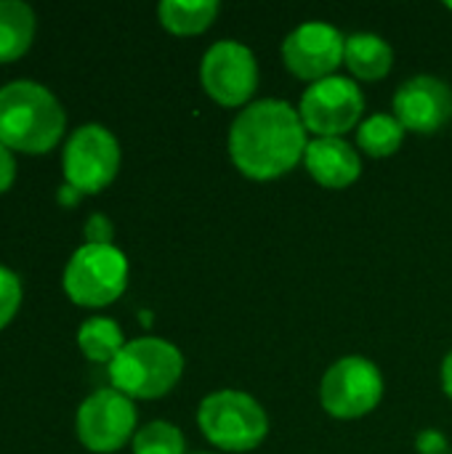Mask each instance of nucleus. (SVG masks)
Masks as SVG:
<instances>
[{"label":"nucleus","instance_id":"15","mask_svg":"<svg viewBox=\"0 0 452 454\" xmlns=\"http://www.w3.org/2000/svg\"><path fill=\"white\" fill-rule=\"evenodd\" d=\"M157 13L168 32L178 37H189V35H202L216 21L218 3L216 0H163Z\"/></svg>","mask_w":452,"mask_h":454},{"label":"nucleus","instance_id":"20","mask_svg":"<svg viewBox=\"0 0 452 454\" xmlns=\"http://www.w3.org/2000/svg\"><path fill=\"white\" fill-rule=\"evenodd\" d=\"M19 303H21V282L11 269L0 266V327H5L13 319Z\"/></svg>","mask_w":452,"mask_h":454},{"label":"nucleus","instance_id":"6","mask_svg":"<svg viewBox=\"0 0 452 454\" xmlns=\"http://www.w3.org/2000/svg\"><path fill=\"white\" fill-rule=\"evenodd\" d=\"M384 399V375L368 356H341L320 383V404L336 420H360Z\"/></svg>","mask_w":452,"mask_h":454},{"label":"nucleus","instance_id":"19","mask_svg":"<svg viewBox=\"0 0 452 454\" xmlns=\"http://www.w3.org/2000/svg\"><path fill=\"white\" fill-rule=\"evenodd\" d=\"M184 434L168 420H152L133 436V454H184Z\"/></svg>","mask_w":452,"mask_h":454},{"label":"nucleus","instance_id":"27","mask_svg":"<svg viewBox=\"0 0 452 454\" xmlns=\"http://www.w3.org/2000/svg\"><path fill=\"white\" fill-rule=\"evenodd\" d=\"M200 454H210V452H200Z\"/></svg>","mask_w":452,"mask_h":454},{"label":"nucleus","instance_id":"4","mask_svg":"<svg viewBox=\"0 0 452 454\" xmlns=\"http://www.w3.org/2000/svg\"><path fill=\"white\" fill-rule=\"evenodd\" d=\"M202 436L221 452H253L269 434L266 410L245 391L221 388L208 394L197 410Z\"/></svg>","mask_w":452,"mask_h":454},{"label":"nucleus","instance_id":"13","mask_svg":"<svg viewBox=\"0 0 452 454\" xmlns=\"http://www.w3.org/2000/svg\"><path fill=\"white\" fill-rule=\"evenodd\" d=\"M309 176L325 189H346L362 173L360 149L344 138H312L304 154Z\"/></svg>","mask_w":452,"mask_h":454},{"label":"nucleus","instance_id":"10","mask_svg":"<svg viewBox=\"0 0 452 454\" xmlns=\"http://www.w3.org/2000/svg\"><path fill=\"white\" fill-rule=\"evenodd\" d=\"M136 431L133 399L117 388L93 391L77 410V436L91 452H117Z\"/></svg>","mask_w":452,"mask_h":454},{"label":"nucleus","instance_id":"8","mask_svg":"<svg viewBox=\"0 0 452 454\" xmlns=\"http://www.w3.org/2000/svg\"><path fill=\"white\" fill-rule=\"evenodd\" d=\"M200 82L218 106L245 109L258 85V61L245 43L218 40L200 61Z\"/></svg>","mask_w":452,"mask_h":454},{"label":"nucleus","instance_id":"1","mask_svg":"<svg viewBox=\"0 0 452 454\" xmlns=\"http://www.w3.org/2000/svg\"><path fill=\"white\" fill-rule=\"evenodd\" d=\"M229 160L250 181H274L304 162L309 138L296 106L282 98L250 101L229 128Z\"/></svg>","mask_w":452,"mask_h":454},{"label":"nucleus","instance_id":"22","mask_svg":"<svg viewBox=\"0 0 452 454\" xmlns=\"http://www.w3.org/2000/svg\"><path fill=\"white\" fill-rule=\"evenodd\" d=\"M416 450H418V454H448L450 452V444H448V439H445L442 431L429 428V431H421L418 434Z\"/></svg>","mask_w":452,"mask_h":454},{"label":"nucleus","instance_id":"14","mask_svg":"<svg viewBox=\"0 0 452 454\" xmlns=\"http://www.w3.org/2000/svg\"><path fill=\"white\" fill-rule=\"evenodd\" d=\"M344 64L349 72L362 82H378L384 80L394 67V51L392 45L373 32H357L346 37L344 48Z\"/></svg>","mask_w":452,"mask_h":454},{"label":"nucleus","instance_id":"25","mask_svg":"<svg viewBox=\"0 0 452 454\" xmlns=\"http://www.w3.org/2000/svg\"><path fill=\"white\" fill-rule=\"evenodd\" d=\"M442 391L452 399V351L442 362Z\"/></svg>","mask_w":452,"mask_h":454},{"label":"nucleus","instance_id":"11","mask_svg":"<svg viewBox=\"0 0 452 454\" xmlns=\"http://www.w3.org/2000/svg\"><path fill=\"white\" fill-rule=\"evenodd\" d=\"M346 37L338 27L328 21H306L296 27L282 43V61L298 80L309 85L325 77H333L344 64Z\"/></svg>","mask_w":452,"mask_h":454},{"label":"nucleus","instance_id":"5","mask_svg":"<svg viewBox=\"0 0 452 454\" xmlns=\"http://www.w3.org/2000/svg\"><path fill=\"white\" fill-rule=\"evenodd\" d=\"M296 109L306 133L314 138H344L362 122L365 93L357 80L333 74L306 85Z\"/></svg>","mask_w":452,"mask_h":454},{"label":"nucleus","instance_id":"26","mask_svg":"<svg viewBox=\"0 0 452 454\" xmlns=\"http://www.w3.org/2000/svg\"><path fill=\"white\" fill-rule=\"evenodd\" d=\"M448 8H450V11H452V3H448Z\"/></svg>","mask_w":452,"mask_h":454},{"label":"nucleus","instance_id":"12","mask_svg":"<svg viewBox=\"0 0 452 454\" xmlns=\"http://www.w3.org/2000/svg\"><path fill=\"white\" fill-rule=\"evenodd\" d=\"M394 117L410 133L442 130L452 120V88L434 74L405 80L394 93Z\"/></svg>","mask_w":452,"mask_h":454},{"label":"nucleus","instance_id":"2","mask_svg":"<svg viewBox=\"0 0 452 454\" xmlns=\"http://www.w3.org/2000/svg\"><path fill=\"white\" fill-rule=\"evenodd\" d=\"M67 125L59 98L35 80L0 88V144L19 152H48Z\"/></svg>","mask_w":452,"mask_h":454},{"label":"nucleus","instance_id":"18","mask_svg":"<svg viewBox=\"0 0 452 454\" xmlns=\"http://www.w3.org/2000/svg\"><path fill=\"white\" fill-rule=\"evenodd\" d=\"M77 346L91 362H109L123 351L125 338L115 319L109 317H91L77 330Z\"/></svg>","mask_w":452,"mask_h":454},{"label":"nucleus","instance_id":"3","mask_svg":"<svg viewBox=\"0 0 452 454\" xmlns=\"http://www.w3.org/2000/svg\"><path fill=\"white\" fill-rule=\"evenodd\" d=\"M184 375L181 351L163 338H136L109 364L112 388L131 399H160Z\"/></svg>","mask_w":452,"mask_h":454},{"label":"nucleus","instance_id":"7","mask_svg":"<svg viewBox=\"0 0 452 454\" xmlns=\"http://www.w3.org/2000/svg\"><path fill=\"white\" fill-rule=\"evenodd\" d=\"M128 258L115 245H83L64 269V290L80 306H107L125 293Z\"/></svg>","mask_w":452,"mask_h":454},{"label":"nucleus","instance_id":"24","mask_svg":"<svg viewBox=\"0 0 452 454\" xmlns=\"http://www.w3.org/2000/svg\"><path fill=\"white\" fill-rule=\"evenodd\" d=\"M80 194H83V192H77V189H75L72 184H64V186H61V189L56 192V200H59L61 205H77Z\"/></svg>","mask_w":452,"mask_h":454},{"label":"nucleus","instance_id":"16","mask_svg":"<svg viewBox=\"0 0 452 454\" xmlns=\"http://www.w3.org/2000/svg\"><path fill=\"white\" fill-rule=\"evenodd\" d=\"M35 35V11L24 0H0V61L21 56Z\"/></svg>","mask_w":452,"mask_h":454},{"label":"nucleus","instance_id":"17","mask_svg":"<svg viewBox=\"0 0 452 454\" xmlns=\"http://www.w3.org/2000/svg\"><path fill=\"white\" fill-rule=\"evenodd\" d=\"M405 133L408 130L400 125V120L394 114H370L357 128V146L368 157L384 160V157H392L400 152Z\"/></svg>","mask_w":452,"mask_h":454},{"label":"nucleus","instance_id":"23","mask_svg":"<svg viewBox=\"0 0 452 454\" xmlns=\"http://www.w3.org/2000/svg\"><path fill=\"white\" fill-rule=\"evenodd\" d=\"M13 176H16V162H13V154L5 144H0V194L13 184Z\"/></svg>","mask_w":452,"mask_h":454},{"label":"nucleus","instance_id":"21","mask_svg":"<svg viewBox=\"0 0 452 454\" xmlns=\"http://www.w3.org/2000/svg\"><path fill=\"white\" fill-rule=\"evenodd\" d=\"M83 231H85V245H112L115 226H112V221L104 213H93L85 221V229Z\"/></svg>","mask_w":452,"mask_h":454},{"label":"nucleus","instance_id":"9","mask_svg":"<svg viewBox=\"0 0 452 454\" xmlns=\"http://www.w3.org/2000/svg\"><path fill=\"white\" fill-rule=\"evenodd\" d=\"M64 178L83 194L101 192L120 168V144L99 122L80 125L64 146Z\"/></svg>","mask_w":452,"mask_h":454}]
</instances>
